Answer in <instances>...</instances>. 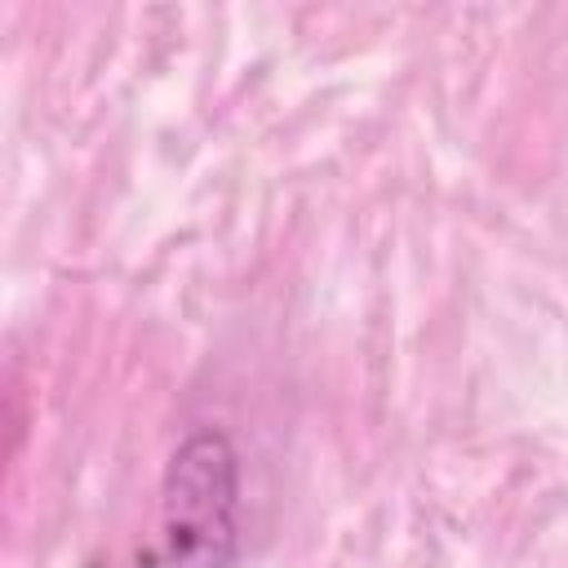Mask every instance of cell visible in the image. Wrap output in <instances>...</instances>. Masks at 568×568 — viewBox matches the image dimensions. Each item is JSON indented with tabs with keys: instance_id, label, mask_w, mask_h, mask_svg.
<instances>
[{
	"instance_id": "6da1fadb",
	"label": "cell",
	"mask_w": 568,
	"mask_h": 568,
	"mask_svg": "<svg viewBox=\"0 0 568 568\" xmlns=\"http://www.w3.org/2000/svg\"><path fill=\"white\" fill-rule=\"evenodd\" d=\"M164 568H235L240 559V453L222 430H191L160 488Z\"/></svg>"
}]
</instances>
